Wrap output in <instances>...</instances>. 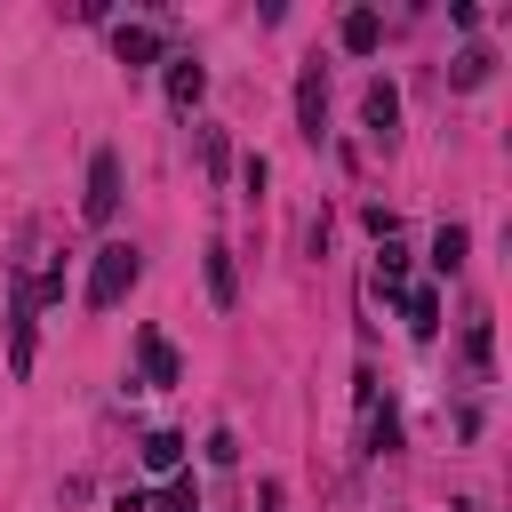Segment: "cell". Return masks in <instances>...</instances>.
<instances>
[{"label":"cell","mask_w":512,"mask_h":512,"mask_svg":"<svg viewBox=\"0 0 512 512\" xmlns=\"http://www.w3.org/2000/svg\"><path fill=\"white\" fill-rule=\"evenodd\" d=\"M136 280H144V248H128V240H104V248L88 256V288H80V296H88V312H112V304H120Z\"/></svg>","instance_id":"1"},{"label":"cell","mask_w":512,"mask_h":512,"mask_svg":"<svg viewBox=\"0 0 512 512\" xmlns=\"http://www.w3.org/2000/svg\"><path fill=\"white\" fill-rule=\"evenodd\" d=\"M144 472L176 480V472H184V432H144Z\"/></svg>","instance_id":"14"},{"label":"cell","mask_w":512,"mask_h":512,"mask_svg":"<svg viewBox=\"0 0 512 512\" xmlns=\"http://www.w3.org/2000/svg\"><path fill=\"white\" fill-rule=\"evenodd\" d=\"M296 136H304V144L328 136V64H320V56L296 64Z\"/></svg>","instance_id":"4"},{"label":"cell","mask_w":512,"mask_h":512,"mask_svg":"<svg viewBox=\"0 0 512 512\" xmlns=\"http://www.w3.org/2000/svg\"><path fill=\"white\" fill-rule=\"evenodd\" d=\"M336 40H344V56H376V48H384V16H376V8H344Z\"/></svg>","instance_id":"10"},{"label":"cell","mask_w":512,"mask_h":512,"mask_svg":"<svg viewBox=\"0 0 512 512\" xmlns=\"http://www.w3.org/2000/svg\"><path fill=\"white\" fill-rule=\"evenodd\" d=\"M160 80H168V104H176V112H192V104L208 96V64H200V56H160Z\"/></svg>","instance_id":"7"},{"label":"cell","mask_w":512,"mask_h":512,"mask_svg":"<svg viewBox=\"0 0 512 512\" xmlns=\"http://www.w3.org/2000/svg\"><path fill=\"white\" fill-rule=\"evenodd\" d=\"M464 248H472V232H464V224H440V232H432V272H456Z\"/></svg>","instance_id":"16"},{"label":"cell","mask_w":512,"mask_h":512,"mask_svg":"<svg viewBox=\"0 0 512 512\" xmlns=\"http://www.w3.org/2000/svg\"><path fill=\"white\" fill-rule=\"evenodd\" d=\"M160 512H200V488H192V480H184V472H176V480H168V488H160Z\"/></svg>","instance_id":"18"},{"label":"cell","mask_w":512,"mask_h":512,"mask_svg":"<svg viewBox=\"0 0 512 512\" xmlns=\"http://www.w3.org/2000/svg\"><path fill=\"white\" fill-rule=\"evenodd\" d=\"M168 384H184L176 344H168L160 328H136V376H128V392H168Z\"/></svg>","instance_id":"3"},{"label":"cell","mask_w":512,"mask_h":512,"mask_svg":"<svg viewBox=\"0 0 512 512\" xmlns=\"http://www.w3.org/2000/svg\"><path fill=\"white\" fill-rule=\"evenodd\" d=\"M120 200H128V176H120V152H112V144H96V152H88V192H80V216H88V224L104 232V224L120 216Z\"/></svg>","instance_id":"2"},{"label":"cell","mask_w":512,"mask_h":512,"mask_svg":"<svg viewBox=\"0 0 512 512\" xmlns=\"http://www.w3.org/2000/svg\"><path fill=\"white\" fill-rule=\"evenodd\" d=\"M360 128H368V144H376V152H392V144H400V88H392L384 72L360 88Z\"/></svg>","instance_id":"5"},{"label":"cell","mask_w":512,"mask_h":512,"mask_svg":"<svg viewBox=\"0 0 512 512\" xmlns=\"http://www.w3.org/2000/svg\"><path fill=\"white\" fill-rule=\"evenodd\" d=\"M464 368H472V376H488V368H496V328H488V312H472V320H464Z\"/></svg>","instance_id":"13"},{"label":"cell","mask_w":512,"mask_h":512,"mask_svg":"<svg viewBox=\"0 0 512 512\" xmlns=\"http://www.w3.org/2000/svg\"><path fill=\"white\" fill-rule=\"evenodd\" d=\"M376 288H384V296L408 288V248H400V240H376Z\"/></svg>","instance_id":"15"},{"label":"cell","mask_w":512,"mask_h":512,"mask_svg":"<svg viewBox=\"0 0 512 512\" xmlns=\"http://www.w3.org/2000/svg\"><path fill=\"white\" fill-rule=\"evenodd\" d=\"M400 320H408V336H416V344H432V336H440V288H424V280H416V288H400Z\"/></svg>","instance_id":"9"},{"label":"cell","mask_w":512,"mask_h":512,"mask_svg":"<svg viewBox=\"0 0 512 512\" xmlns=\"http://www.w3.org/2000/svg\"><path fill=\"white\" fill-rule=\"evenodd\" d=\"M112 512H152V496H144V488H128V496H112Z\"/></svg>","instance_id":"21"},{"label":"cell","mask_w":512,"mask_h":512,"mask_svg":"<svg viewBox=\"0 0 512 512\" xmlns=\"http://www.w3.org/2000/svg\"><path fill=\"white\" fill-rule=\"evenodd\" d=\"M200 160H208V176L224 184V168H232V144H224V128H200Z\"/></svg>","instance_id":"17"},{"label":"cell","mask_w":512,"mask_h":512,"mask_svg":"<svg viewBox=\"0 0 512 512\" xmlns=\"http://www.w3.org/2000/svg\"><path fill=\"white\" fill-rule=\"evenodd\" d=\"M256 504H264V512H288V488H280V480H264V488H256Z\"/></svg>","instance_id":"20"},{"label":"cell","mask_w":512,"mask_h":512,"mask_svg":"<svg viewBox=\"0 0 512 512\" xmlns=\"http://www.w3.org/2000/svg\"><path fill=\"white\" fill-rule=\"evenodd\" d=\"M488 72H496V48H456V64H448V88H488Z\"/></svg>","instance_id":"12"},{"label":"cell","mask_w":512,"mask_h":512,"mask_svg":"<svg viewBox=\"0 0 512 512\" xmlns=\"http://www.w3.org/2000/svg\"><path fill=\"white\" fill-rule=\"evenodd\" d=\"M32 280L16 272V296H8V376H32Z\"/></svg>","instance_id":"6"},{"label":"cell","mask_w":512,"mask_h":512,"mask_svg":"<svg viewBox=\"0 0 512 512\" xmlns=\"http://www.w3.org/2000/svg\"><path fill=\"white\" fill-rule=\"evenodd\" d=\"M112 56H120L128 72L160 64V24H112Z\"/></svg>","instance_id":"8"},{"label":"cell","mask_w":512,"mask_h":512,"mask_svg":"<svg viewBox=\"0 0 512 512\" xmlns=\"http://www.w3.org/2000/svg\"><path fill=\"white\" fill-rule=\"evenodd\" d=\"M208 304H216V312L240 304V272H232V248H224V240L208 248Z\"/></svg>","instance_id":"11"},{"label":"cell","mask_w":512,"mask_h":512,"mask_svg":"<svg viewBox=\"0 0 512 512\" xmlns=\"http://www.w3.org/2000/svg\"><path fill=\"white\" fill-rule=\"evenodd\" d=\"M208 464H240V440H232V432H224V424H216V432H208Z\"/></svg>","instance_id":"19"}]
</instances>
